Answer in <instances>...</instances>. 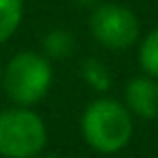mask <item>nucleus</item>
<instances>
[{"label":"nucleus","mask_w":158,"mask_h":158,"mask_svg":"<svg viewBox=\"0 0 158 158\" xmlns=\"http://www.w3.org/2000/svg\"><path fill=\"white\" fill-rule=\"evenodd\" d=\"M89 31L95 41L108 50H126L130 48L141 33L139 20L134 11L117 2L98 5L89 18Z\"/></svg>","instance_id":"obj_4"},{"label":"nucleus","mask_w":158,"mask_h":158,"mask_svg":"<svg viewBox=\"0 0 158 158\" xmlns=\"http://www.w3.org/2000/svg\"><path fill=\"white\" fill-rule=\"evenodd\" d=\"M80 74H82L85 82H87L91 89L100 91V93H106V91L110 89V85H113V76H110L108 67H106L100 59H93V56L85 59L82 65H80Z\"/></svg>","instance_id":"obj_7"},{"label":"nucleus","mask_w":158,"mask_h":158,"mask_svg":"<svg viewBox=\"0 0 158 158\" xmlns=\"http://www.w3.org/2000/svg\"><path fill=\"white\" fill-rule=\"evenodd\" d=\"M0 80H2V65H0Z\"/></svg>","instance_id":"obj_12"},{"label":"nucleus","mask_w":158,"mask_h":158,"mask_svg":"<svg viewBox=\"0 0 158 158\" xmlns=\"http://www.w3.org/2000/svg\"><path fill=\"white\" fill-rule=\"evenodd\" d=\"M24 0H0V44L13 37L22 22Z\"/></svg>","instance_id":"obj_8"},{"label":"nucleus","mask_w":158,"mask_h":158,"mask_svg":"<svg viewBox=\"0 0 158 158\" xmlns=\"http://www.w3.org/2000/svg\"><path fill=\"white\" fill-rule=\"evenodd\" d=\"M74 37L69 31L65 28H52L46 37H44V56L54 59V61H63L67 56H72L74 52Z\"/></svg>","instance_id":"obj_6"},{"label":"nucleus","mask_w":158,"mask_h":158,"mask_svg":"<svg viewBox=\"0 0 158 158\" xmlns=\"http://www.w3.org/2000/svg\"><path fill=\"white\" fill-rule=\"evenodd\" d=\"M2 87L18 106H33L41 102L52 87L50 59L39 52H18L2 69Z\"/></svg>","instance_id":"obj_2"},{"label":"nucleus","mask_w":158,"mask_h":158,"mask_svg":"<svg viewBox=\"0 0 158 158\" xmlns=\"http://www.w3.org/2000/svg\"><path fill=\"white\" fill-rule=\"evenodd\" d=\"M48 143L46 121L28 106L0 110V156L35 158Z\"/></svg>","instance_id":"obj_3"},{"label":"nucleus","mask_w":158,"mask_h":158,"mask_svg":"<svg viewBox=\"0 0 158 158\" xmlns=\"http://www.w3.org/2000/svg\"><path fill=\"white\" fill-rule=\"evenodd\" d=\"M139 65L147 76L158 78V26L154 31H149L145 35V39L141 41V46H139Z\"/></svg>","instance_id":"obj_9"},{"label":"nucleus","mask_w":158,"mask_h":158,"mask_svg":"<svg viewBox=\"0 0 158 158\" xmlns=\"http://www.w3.org/2000/svg\"><path fill=\"white\" fill-rule=\"evenodd\" d=\"M126 108L130 115L141 119H156L158 117V80L152 76H136L128 80L126 91Z\"/></svg>","instance_id":"obj_5"},{"label":"nucleus","mask_w":158,"mask_h":158,"mask_svg":"<svg viewBox=\"0 0 158 158\" xmlns=\"http://www.w3.org/2000/svg\"><path fill=\"white\" fill-rule=\"evenodd\" d=\"M76 5H80V7H98L100 5V0H74Z\"/></svg>","instance_id":"obj_10"},{"label":"nucleus","mask_w":158,"mask_h":158,"mask_svg":"<svg viewBox=\"0 0 158 158\" xmlns=\"http://www.w3.org/2000/svg\"><path fill=\"white\" fill-rule=\"evenodd\" d=\"M85 141L100 154H117L132 139L130 110L110 98L93 100L80 119Z\"/></svg>","instance_id":"obj_1"},{"label":"nucleus","mask_w":158,"mask_h":158,"mask_svg":"<svg viewBox=\"0 0 158 158\" xmlns=\"http://www.w3.org/2000/svg\"><path fill=\"white\" fill-rule=\"evenodd\" d=\"M35 158H56L54 154H39V156H35Z\"/></svg>","instance_id":"obj_11"}]
</instances>
